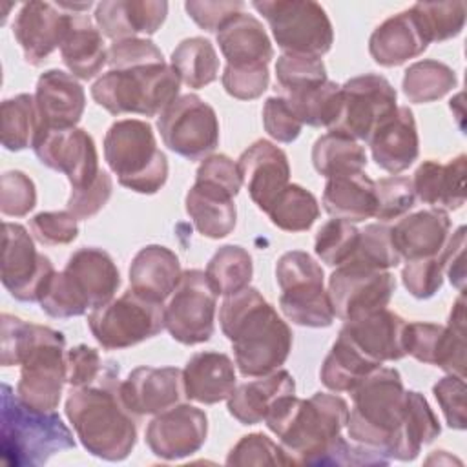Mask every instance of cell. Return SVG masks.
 Wrapping results in <instances>:
<instances>
[{"label": "cell", "mask_w": 467, "mask_h": 467, "mask_svg": "<svg viewBox=\"0 0 467 467\" xmlns=\"http://www.w3.org/2000/svg\"><path fill=\"white\" fill-rule=\"evenodd\" d=\"M0 363L20 365L16 396L33 409L55 410L66 381V337L62 332L2 314Z\"/></svg>", "instance_id": "obj_1"}, {"label": "cell", "mask_w": 467, "mask_h": 467, "mask_svg": "<svg viewBox=\"0 0 467 467\" xmlns=\"http://www.w3.org/2000/svg\"><path fill=\"white\" fill-rule=\"evenodd\" d=\"M219 325L232 343L235 367L244 378L270 374L288 359L292 330L254 286L223 299Z\"/></svg>", "instance_id": "obj_2"}, {"label": "cell", "mask_w": 467, "mask_h": 467, "mask_svg": "<svg viewBox=\"0 0 467 467\" xmlns=\"http://www.w3.org/2000/svg\"><path fill=\"white\" fill-rule=\"evenodd\" d=\"M348 403L328 392L308 400L283 396L265 416L266 427L279 438L290 465H321V460L347 427Z\"/></svg>", "instance_id": "obj_3"}, {"label": "cell", "mask_w": 467, "mask_h": 467, "mask_svg": "<svg viewBox=\"0 0 467 467\" xmlns=\"http://www.w3.org/2000/svg\"><path fill=\"white\" fill-rule=\"evenodd\" d=\"M120 383L71 387L64 412L82 447L106 462L126 460L137 443V423L120 400Z\"/></svg>", "instance_id": "obj_4"}, {"label": "cell", "mask_w": 467, "mask_h": 467, "mask_svg": "<svg viewBox=\"0 0 467 467\" xmlns=\"http://www.w3.org/2000/svg\"><path fill=\"white\" fill-rule=\"evenodd\" d=\"M347 432L350 441L383 454L390 452L405 414V387L392 367H378L352 390Z\"/></svg>", "instance_id": "obj_5"}, {"label": "cell", "mask_w": 467, "mask_h": 467, "mask_svg": "<svg viewBox=\"0 0 467 467\" xmlns=\"http://www.w3.org/2000/svg\"><path fill=\"white\" fill-rule=\"evenodd\" d=\"M75 445L73 432L58 412L29 407L7 383H2L0 451L7 465H44L57 452L75 449Z\"/></svg>", "instance_id": "obj_6"}, {"label": "cell", "mask_w": 467, "mask_h": 467, "mask_svg": "<svg viewBox=\"0 0 467 467\" xmlns=\"http://www.w3.org/2000/svg\"><path fill=\"white\" fill-rule=\"evenodd\" d=\"M181 78L166 62L109 69L91 86L93 100L111 115H161L177 97Z\"/></svg>", "instance_id": "obj_7"}, {"label": "cell", "mask_w": 467, "mask_h": 467, "mask_svg": "<svg viewBox=\"0 0 467 467\" xmlns=\"http://www.w3.org/2000/svg\"><path fill=\"white\" fill-rule=\"evenodd\" d=\"M104 161L120 186L142 193H157L168 181V159L159 150L150 122L122 119L104 135Z\"/></svg>", "instance_id": "obj_8"}, {"label": "cell", "mask_w": 467, "mask_h": 467, "mask_svg": "<svg viewBox=\"0 0 467 467\" xmlns=\"http://www.w3.org/2000/svg\"><path fill=\"white\" fill-rule=\"evenodd\" d=\"M275 281L281 288L279 308L288 321L310 328H325L334 323V308L323 286V268L310 254L285 252L275 263Z\"/></svg>", "instance_id": "obj_9"}, {"label": "cell", "mask_w": 467, "mask_h": 467, "mask_svg": "<svg viewBox=\"0 0 467 467\" xmlns=\"http://www.w3.org/2000/svg\"><path fill=\"white\" fill-rule=\"evenodd\" d=\"M252 7L268 22L283 53L323 57L334 44L327 11L312 0H254Z\"/></svg>", "instance_id": "obj_10"}, {"label": "cell", "mask_w": 467, "mask_h": 467, "mask_svg": "<svg viewBox=\"0 0 467 467\" xmlns=\"http://www.w3.org/2000/svg\"><path fill=\"white\" fill-rule=\"evenodd\" d=\"M88 327L104 350L128 348L164 328V305L130 288L120 297L91 310Z\"/></svg>", "instance_id": "obj_11"}, {"label": "cell", "mask_w": 467, "mask_h": 467, "mask_svg": "<svg viewBox=\"0 0 467 467\" xmlns=\"http://www.w3.org/2000/svg\"><path fill=\"white\" fill-rule=\"evenodd\" d=\"M157 130L164 146L188 161H202L219 146L217 113L195 93L179 95L157 117Z\"/></svg>", "instance_id": "obj_12"}, {"label": "cell", "mask_w": 467, "mask_h": 467, "mask_svg": "<svg viewBox=\"0 0 467 467\" xmlns=\"http://www.w3.org/2000/svg\"><path fill=\"white\" fill-rule=\"evenodd\" d=\"M217 294L202 270H184L164 306V328L181 345L208 341L215 330Z\"/></svg>", "instance_id": "obj_13"}, {"label": "cell", "mask_w": 467, "mask_h": 467, "mask_svg": "<svg viewBox=\"0 0 467 467\" xmlns=\"http://www.w3.org/2000/svg\"><path fill=\"white\" fill-rule=\"evenodd\" d=\"M394 86L381 75L365 73L341 84V108L330 131L368 140L378 124L398 108Z\"/></svg>", "instance_id": "obj_14"}, {"label": "cell", "mask_w": 467, "mask_h": 467, "mask_svg": "<svg viewBox=\"0 0 467 467\" xmlns=\"http://www.w3.org/2000/svg\"><path fill=\"white\" fill-rule=\"evenodd\" d=\"M53 263L47 255L35 248L33 237L26 226L16 223L2 224V285L22 303H36L42 299L51 277Z\"/></svg>", "instance_id": "obj_15"}, {"label": "cell", "mask_w": 467, "mask_h": 467, "mask_svg": "<svg viewBox=\"0 0 467 467\" xmlns=\"http://www.w3.org/2000/svg\"><path fill=\"white\" fill-rule=\"evenodd\" d=\"M394 290L396 279L389 270L345 263L330 274L327 292L334 316L352 321L387 308Z\"/></svg>", "instance_id": "obj_16"}, {"label": "cell", "mask_w": 467, "mask_h": 467, "mask_svg": "<svg viewBox=\"0 0 467 467\" xmlns=\"http://www.w3.org/2000/svg\"><path fill=\"white\" fill-rule=\"evenodd\" d=\"M33 151L44 166L64 173L71 190L89 186L100 173L95 140L82 128L44 130L35 140Z\"/></svg>", "instance_id": "obj_17"}, {"label": "cell", "mask_w": 467, "mask_h": 467, "mask_svg": "<svg viewBox=\"0 0 467 467\" xmlns=\"http://www.w3.org/2000/svg\"><path fill=\"white\" fill-rule=\"evenodd\" d=\"M208 436V418L195 405L179 403L159 414L146 427V445L161 460H181L201 451Z\"/></svg>", "instance_id": "obj_18"}, {"label": "cell", "mask_w": 467, "mask_h": 467, "mask_svg": "<svg viewBox=\"0 0 467 467\" xmlns=\"http://www.w3.org/2000/svg\"><path fill=\"white\" fill-rule=\"evenodd\" d=\"M71 13L57 4L31 0L22 4L13 22V35L31 66H40L60 44L69 27Z\"/></svg>", "instance_id": "obj_19"}, {"label": "cell", "mask_w": 467, "mask_h": 467, "mask_svg": "<svg viewBox=\"0 0 467 467\" xmlns=\"http://www.w3.org/2000/svg\"><path fill=\"white\" fill-rule=\"evenodd\" d=\"M119 392L135 416H155L186 398L182 370L177 367H137L120 381Z\"/></svg>", "instance_id": "obj_20"}, {"label": "cell", "mask_w": 467, "mask_h": 467, "mask_svg": "<svg viewBox=\"0 0 467 467\" xmlns=\"http://www.w3.org/2000/svg\"><path fill=\"white\" fill-rule=\"evenodd\" d=\"M237 168L250 199L265 213L275 197L290 184V164L286 153L265 139L252 142L239 155Z\"/></svg>", "instance_id": "obj_21"}, {"label": "cell", "mask_w": 467, "mask_h": 467, "mask_svg": "<svg viewBox=\"0 0 467 467\" xmlns=\"http://www.w3.org/2000/svg\"><path fill=\"white\" fill-rule=\"evenodd\" d=\"M405 327L407 321L400 314L383 308L365 317L343 321L339 334L368 361L383 365L407 356Z\"/></svg>", "instance_id": "obj_22"}, {"label": "cell", "mask_w": 467, "mask_h": 467, "mask_svg": "<svg viewBox=\"0 0 467 467\" xmlns=\"http://www.w3.org/2000/svg\"><path fill=\"white\" fill-rule=\"evenodd\" d=\"M62 272L88 310L109 303L120 286V274L113 257L97 246L75 250Z\"/></svg>", "instance_id": "obj_23"}, {"label": "cell", "mask_w": 467, "mask_h": 467, "mask_svg": "<svg viewBox=\"0 0 467 467\" xmlns=\"http://www.w3.org/2000/svg\"><path fill=\"white\" fill-rule=\"evenodd\" d=\"M374 162L398 175L405 171L420 153V137L414 113L409 106H398L383 119L367 140Z\"/></svg>", "instance_id": "obj_24"}, {"label": "cell", "mask_w": 467, "mask_h": 467, "mask_svg": "<svg viewBox=\"0 0 467 467\" xmlns=\"http://www.w3.org/2000/svg\"><path fill=\"white\" fill-rule=\"evenodd\" d=\"M405 350L420 363L465 378V332L462 330L427 321L407 323Z\"/></svg>", "instance_id": "obj_25"}, {"label": "cell", "mask_w": 467, "mask_h": 467, "mask_svg": "<svg viewBox=\"0 0 467 467\" xmlns=\"http://www.w3.org/2000/svg\"><path fill=\"white\" fill-rule=\"evenodd\" d=\"M35 102L44 130L77 128L86 108L82 84L62 69H47L36 80ZM40 131V133H42Z\"/></svg>", "instance_id": "obj_26"}, {"label": "cell", "mask_w": 467, "mask_h": 467, "mask_svg": "<svg viewBox=\"0 0 467 467\" xmlns=\"http://www.w3.org/2000/svg\"><path fill=\"white\" fill-rule=\"evenodd\" d=\"M166 15L164 0H106L95 7V24L104 36L117 42L157 33Z\"/></svg>", "instance_id": "obj_27"}, {"label": "cell", "mask_w": 467, "mask_h": 467, "mask_svg": "<svg viewBox=\"0 0 467 467\" xmlns=\"http://www.w3.org/2000/svg\"><path fill=\"white\" fill-rule=\"evenodd\" d=\"M427 47L429 42L410 7L383 20L368 38V53L383 67L401 66L420 57Z\"/></svg>", "instance_id": "obj_28"}, {"label": "cell", "mask_w": 467, "mask_h": 467, "mask_svg": "<svg viewBox=\"0 0 467 467\" xmlns=\"http://www.w3.org/2000/svg\"><path fill=\"white\" fill-rule=\"evenodd\" d=\"M392 243L401 259L436 257L451 235V219L445 210L427 208L405 215L390 228Z\"/></svg>", "instance_id": "obj_29"}, {"label": "cell", "mask_w": 467, "mask_h": 467, "mask_svg": "<svg viewBox=\"0 0 467 467\" xmlns=\"http://www.w3.org/2000/svg\"><path fill=\"white\" fill-rule=\"evenodd\" d=\"M184 394L204 405L226 401L237 385L235 365L230 356L215 350L193 354L182 368Z\"/></svg>", "instance_id": "obj_30"}, {"label": "cell", "mask_w": 467, "mask_h": 467, "mask_svg": "<svg viewBox=\"0 0 467 467\" xmlns=\"http://www.w3.org/2000/svg\"><path fill=\"white\" fill-rule=\"evenodd\" d=\"M465 153L456 155L447 164L438 161H423L414 175V195L432 208L458 210L465 204Z\"/></svg>", "instance_id": "obj_31"}, {"label": "cell", "mask_w": 467, "mask_h": 467, "mask_svg": "<svg viewBox=\"0 0 467 467\" xmlns=\"http://www.w3.org/2000/svg\"><path fill=\"white\" fill-rule=\"evenodd\" d=\"M234 193L226 188L195 181L184 197V208L195 230L208 239H223L234 232L237 223V208Z\"/></svg>", "instance_id": "obj_32"}, {"label": "cell", "mask_w": 467, "mask_h": 467, "mask_svg": "<svg viewBox=\"0 0 467 467\" xmlns=\"http://www.w3.org/2000/svg\"><path fill=\"white\" fill-rule=\"evenodd\" d=\"M296 394V381L285 368L235 385L226 400V409L241 425H255L283 396Z\"/></svg>", "instance_id": "obj_33"}, {"label": "cell", "mask_w": 467, "mask_h": 467, "mask_svg": "<svg viewBox=\"0 0 467 467\" xmlns=\"http://www.w3.org/2000/svg\"><path fill=\"white\" fill-rule=\"evenodd\" d=\"M182 275L179 257L162 244L140 248L130 265V288L137 294L164 303Z\"/></svg>", "instance_id": "obj_34"}, {"label": "cell", "mask_w": 467, "mask_h": 467, "mask_svg": "<svg viewBox=\"0 0 467 467\" xmlns=\"http://www.w3.org/2000/svg\"><path fill=\"white\" fill-rule=\"evenodd\" d=\"M60 57L69 73L91 80L108 64V49L99 27L80 13H71L69 27L60 44Z\"/></svg>", "instance_id": "obj_35"}, {"label": "cell", "mask_w": 467, "mask_h": 467, "mask_svg": "<svg viewBox=\"0 0 467 467\" xmlns=\"http://www.w3.org/2000/svg\"><path fill=\"white\" fill-rule=\"evenodd\" d=\"M217 44L228 66H268L274 47L263 24L248 13L234 16L219 33Z\"/></svg>", "instance_id": "obj_36"}, {"label": "cell", "mask_w": 467, "mask_h": 467, "mask_svg": "<svg viewBox=\"0 0 467 467\" xmlns=\"http://www.w3.org/2000/svg\"><path fill=\"white\" fill-rule=\"evenodd\" d=\"M323 208L334 219H343L352 224L374 217V181L363 171L327 179L323 190Z\"/></svg>", "instance_id": "obj_37"}, {"label": "cell", "mask_w": 467, "mask_h": 467, "mask_svg": "<svg viewBox=\"0 0 467 467\" xmlns=\"http://www.w3.org/2000/svg\"><path fill=\"white\" fill-rule=\"evenodd\" d=\"M440 432V421L425 396L418 390H405V414L390 452V460H416L421 447L434 441Z\"/></svg>", "instance_id": "obj_38"}, {"label": "cell", "mask_w": 467, "mask_h": 467, "mask_svg": "<svg viewBox=\"0 0 467 467\" xmlns=\"http://www.w3.org/2000/svg\"><path fill=\"white\" fill-rule=\"evenodd\" d=\"M312 164L319 175L325 179L359 173L367 166L365 148L336 131L321 135L312 146Z\"/></svg>", "instance_id": "obj_39"}, {"label": "cell", "mask_w": 467, "mask_h": 467, "mask_svg": "<svg viewBox=\"0 0 467 467\" xmlns=\"http://www.w3.org/2000/svg\"><path fill=\"white\" fill-rule=\"evenodd\" d=\"M170 66L181 82L192 89L212 84L219 73V57L213 44L204 36H190L171 51Z\"/></svg>", "instance_id": "obj_40"}, {"label": "cell", "mask_w": 467, "mask_h": 467, "mask_svg": "<svg viewBox=\"0 0 467 467\" xmlns=\"http://www.w3.org/2000/svg\"><path fill=\"white\" fill-rule=\"evenodd\" d=\"M378 367L381 365L368 361L341 334H337V339L323 359V365L319 368V379L328 390L350 392L365 376H368Z\"/></svg>", "instance_id": "obj_41"}, {"label": "cell", "mask_w": 467, "mask_h": 467, "mask_svg": "<svg viewBox=\"0 0 467 467\" xmlns=\"http://www.w3.org/2000/svg\"><path fill=\"white\" fill-rule=\"evenodd\" d=\"M42 131L35 95L20 93L2 102V146L9 151L33 148Z\"/></svg>", "instance_id": "obj_42"}, {"label": "cell", "mask_w": 467, "mask_h": 467, "mask_svg": "<svg viewBox=\"0 0 467 467\" xmlns=\"http://www.w3.org/2000/svg\"><path fill=\"white\" fill-rule=\"evenodd\" d=\"M458 84L454 69L443 62L425 58L410 64L403 75V93L409 102L427 104L451 93Z\"/></svg>", "instance_id": "obj_43"}, {"label": "cell", "mask_w": 467, "mask_h": 467, "mask_svg": "<svg viewBox=\"0 0 467 467\" xmlns=\"http://www.w3.org/2000/svg\"><path fill=\"white\" fill-rule=\"evenodd\" d=\"M204 274L217 296H232L250 286L254 275L252 255L239 244H224L210 257Z\"/></svg>", "instance_id": "obj_44"}, {"label": "cell", "mask_w": 467, "mask_h": 467, "mask_svg": "<svg viewBox=\"0 0 467 467\" xmlns=\"http://www.w3.org/2000/svg\"><path fill=\"white\" fill-rule=\"evenodd\" d=\"M283 97L301 124L306 126L330 128L339 115L341 86L332 80Z\"/></svg>", "instance_id": "obj_45"}, {"label": "cell", "mask_w": 467, "mask_h": 467, "mask_svg": "<svg viewBox=\"0 0 467 467\" xmlns=\"http://www.w3.org/2000/svg\"><path fill=\"white\" fill-rule=\"evenodd\" d=\"M272 224L283 232H306L319 217V204L312 192L288 184L266 210Z\"/></svg>", "instance_id": "obj_46"}, {"label": "cell", "mask_w": 467, "mask_h": 467, "mask_svg": "<svg viewBox=\"0 0 467 467\" xmlns=\"http://www.w3.org/2000/svg\"><path fill=\"white\" fill-rule=\"evenodd\" d=\"M119 363L102 359L97 348L77 345L66 350V381L71 387L113 385L119 381Z\"/></svg>", "instance_id": "obj_47"}, {"label": "cell", "mask_w": 467, "mask_h": 467, "mask_svg": "<svg viewBox=\"0 0 467 467\" xmlns=\"http://www.w3.org/2000/svg\"><path fill=\"white\" fill-rule=\"evenodd\" d=\"M410 9L429 44L454 38L465 26L463 2H416Z\"/></svg>", "instance_id": "obj_48"}, {"label": "cell", "mask_w": 467, "mask_h": 467, "mask_svg": "<svg viewBox=\"0 0 467 467\" xmlns=\"http://www.w3.org/2000/svg\"><path fill=\"white\" fill-rule=\"evenodd\" d=\"M400 261L401 257L392 243L390 226L383 223H374L367 224L365 230H359L358 246L347 263L374 270H389L398 266Z\"/></svg>", "instance_id": "obj_49"}, {"label": "cell", "mask_w": 467, "mask_h": 467, "mask_svg": "<svg viewBox=\"0 0 467 467\" xmlns=\"http://www.w3.org/2000/svg\"><path fill=\"white\" fill-rule=\"evenodd\" d=\"M275 80L283 95L297 93L328 80L327 67L319 57L281 53L275 62Z\"/></svg>", "instance_id": "obj_50"}, {"label": "cell", "mask_w": 467, "mask_h": 467, "mask_svg": "<svg viewBox=\"0 0 467 467\" xmlns=\"http://www.w3.org/2000/svg\"><path fill=\"white\" fill-rule=\"evenodd\" d=\"M359 241V230L343 219L327 221L316 234L314 252L321 263L341 266L354 254Z\"/></svg>", "instance_id": "obj_51"}, {"label": "cell", "mask_w": 467, "mask_h": 467, "mask_svg": "<svg viewBox=\"0 0 467 467\" xmlns=\"http://www.w3.org/2000/svg\"><path fill=\"white\" fill-rule=\"evenodd\" d=\"M226 465H290V460L272 438L263 432H252L230 449Z\"/></svg>", "instance_id": "obj_52"}, {"label": "cell", "mask_w": 467, "mask_h": 467, "mask_svg": "<svg viewBox=\"0 0 467 467\" xmlns=\"http://www.w3.org/2000/svg\"><path fill=\"white\" fill-rule=\"evenodd\" d=\"M376 186V212L379 221H390L405 215L416 201L412 181L403 175H390L374 181Z\"/></svg>", "instance_id": "obj_53"}, {"label": "cell", "mask_w": 467, "mask_h": 467, "mask_svg": "<svg viewBox=\"0 0 467 467\" xmlns=\"http://www.w3.org/2000/svg\"><path fill=\"white\" fill-rule=\"evenodd\" d=\"M36 204V188L31 177L20 170H9L0 179V212L9 217H24Z\"/></svg>", "instance_id": "obj_54"}, {"label": "cell", "mask_w": 467, "mask_h": 467, "mask_svg": "<svg viewBox=\"0 0 467 467\" xmlns=\"http://www.w3.org/2000/svg\"><path fill=\"white\" fill-rule=\"evenodd\" d=\"M401 281L412 297H432L443 285V268L438 255L409 259L401 268Z\"/></svg>", "instance_id": "obj_55"}, {"label": "cell", "mask_w": 467, "mask_h": 467, "mask_svg": "<svg viewBox=\"0 0 467 467\" xmlns=\"http://www.w3.org/2000/svg\"><path fill=\"white\" fill-rule=\"evenodd\" d=\"M224 91L239 100L259 99L268 84L270 73L268 66H228L221 75Z\"/></svg>", "instance_id": "obj_56"}, {"label": "cell", "mask_w": 467, "mask_h": 467, "mask_svg": "<svg viewBox=\"0 0 467 467\" xmlns=\"http://www.w3.org/2000/svg\"><path fill=\"white\" fill-rule=\"evenodd\" d=\"M29 228L40 244H69L78 235V219L67 210L40 212L29 221Z\"/></svg>", "instance_id": "obj_57"}, {"label": "cell", "mask_w": 467, "mask_h": 467, "mask_svg": "<svg viewBox=\"0 0 467 467\" xmlns=\"http://www.w3.org/2000/svg\"><path fill=\"white\" fill-rule=\"evenodd\" d=\"M161 62H166L162 51L148 38L117 40L108 47L109 69H130Z\"/></svg>", "instance_id": "obj_58"}, {"label": "cell", "mask_w": 467, "mask_h": 467, "mask_svg": "<svg viewBox=\"0 0 467 467\" xmlns=\"http://www.w3.org/2000/svg\"><path fill=\"white\" fill-rule=\"evenodd\" d=\"M432 394L445 416L451 429L463 431L467 427L465 418V378L447 374L432 387Z\"/></svg>", "instance_id": "obj_59"}, {"label": "cell", "mask_w": 467, "mask_h": 467, "mask_svg": "<svg viewBox=\"0 0 467 467\" xmlns=\"http://www.w3.org/2000/svg\"><path fill=\"white\" fill-rule=\"evenodd\" d=\"M188 16L204 31L219 33L234 16L243 13L241 0H190L184 4Z\"/></svg>", "instance_id": "obj_60"}, {"label": "cell", "mask_w": 467, "mask_h": 467, "mask_svg": "<svg viewBox=\"0 0 467 467\" xmlns=\"http://www.w3.org/2000/svg\"><path fill=\"white\" fill-rule=\"evenodd\" d=\"M265 131L277 142H294L301 133V120L296 117L285 97H268L263 104Z\"/></svg>", "instance_id": "obj_61"}, {"label": "cell", "mask_w": 467, "mask_h": 467, "mask_svg": "<svg viewBox=\"0 0 467 467\" xmlns=\"http://www.w3.org/2000/svg\"><path fill=\"white\" fill-rule=\"evenodd\" d=\"M113 193L111 175L104 170L97 175V179L80 190H71L67 199V212H71L77 219H91L97 215Z\"/></svg>", "instance_id": "obj_62"}, {"label": "cell", "mask_w": 467, "mask_h": 467, "mask_svg": "<svg viewBox=\"0 0 467 467\" xmlns=\"http://www.w3.org/2000/svg\"><path fill=\"white\" fill-rule=\"evenodd\" d=\"M195 181H206V182L219 184L234 195H237L243 186L237 162L224 153H217V155H210V157L202 159V162L199 164V168L195 171Z\"/></svg>", "instance_id": "obj_63"}, {"label": "cell", "mask_w": 467, "mask_h": 467, "mask_svg": "<svg viewBox=\"0 0 467 467\" xmlns=\"http://www.w3.org/2000/svg\"><path fill=\"white\" fill-rule=\"evenodd\" d=\"M465 226H458L454 234L449 235L447 243L443 244L438 259L441 263L443 274H447L449 281L463 292L465 288Z\"/></svg>", "instance_id": "obj_64"}]
</instances>
